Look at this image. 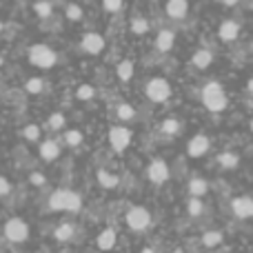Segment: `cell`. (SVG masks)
<instances>
[{"label":"cell","instance_id":"4316f807","mask_svg":"<svg viewBox=\"0 0 253 253\" xmlns=\"http://www.w3.org/2000/svg\"><path fill=\"white\" fill-rule=\"evenodd\" d=\"M116 76H118L123 83H129L133 78V62L131 60H120L118 67H116Z\"/></svg>","mask_w":253,"mask_h":253},{"label":"cell","instance_id":"ba28073f","mask_svg":"<svg viewBox=\"0 0 253 253\" xmlns=\"http://www.w3.org/2000/svg\"><path fill=\"white\" fill-rule=\"evenodd\" d=\"M169 178H171L169 165H167L162 158H153L147 167V180L151 184H156V187H160V184H165Z\"/></svg>","mask_w":253,"mask_h":253},{"label":"cell","instance_id":"484cf974","mask_svg":"<svg viewBox=\"0 0 253 253\" xmlns=\"http://www.w3.org/2000/svg\"><path fill=\"white\" fill-rule=\"evenodd\" d=\"M34 13L38 18H51L53 16V2L51 0H38V2H34Z\"/></svg>","mask_w":253,"mask_h":253},{"label":"cell","instance_id":"7402d4cb","mask_svg":"<svg viewBox=\"0 0 253 253\" xmlns=\"http://www.w3.org/2000/svg\"><path fill=\"white\" fill-rule=\"evenodd\" d=\"M215 162L220 165V169H236L240 165V156L236 151H222V153H218Z\"/></svg>","mask_w":253,"mask_h":253},{"label":"cell","instance_id":"5bb4252c","mask_svg":"<svg viewBox=\"0 0 253 253\" xmlns=\"http://www.w3.org/2000/svg\"><path fill=\"white\" fill-rule=\"evenodd\" d=\"M165 11H167V16L173 18V20H182L189 13V0H167Z\"/></svg>","mask_w":253,"mask_h":253},{"label":"cell","instance_id":"7a4b0ae2","mask_svg":"<svg viewBox=\"0 0 253 253\" xmlns=\"http://www.w3.org/2000/svg\"><path fill=\"white\" fill-rule=\"evenodd\" d=\"M202 105H205L207 111L211 114H222L224 109L229 107V98H227V91L220 83L211 80L202 87Z\"/></svg>","mask_w":253,"mask_h":253},{"label":"cell","instance_id":"d590c367","mask_svg":"<svg viewBox=\"0 0 253 253\" xmlns=\"http://www.w3.org/2000/svg\"><path fill=\"white\" fill-rule=\"evenodd\" d=\"M29 182L34 184V187H44V184H47V175L40 173V171H31V173H29Z\"/></svg>","mask_w":253,"mask_h":253},{"label":"cell","instance_id":"ffe728a7","mask_svg":"<svg viewBox=\"0 0 253 253\" xmlns=\"http://www.w3.org/2000/svg\"><path fill=\"white\" fill-rule=\"evenodd\" d=\"M76 236V224L74 222H60L56 229H53V238L58 242H71Z\"/></svg>","mask_w":253,"mask_h":253},{"label":"cell","instance_id":"2e32d148","mask_svg":"<svg viewBox=\"0 0 253 253\" xmlns=\"http://www.w3.org/2000/svg\"><path fill=\"white\" fill-rule=\"evenodd\" d=\"M211 65H213V51H211V49H207V47L196 49V53L191 56V67L205 71V69H209Z\"/></svg>","mask_w":253,"mask_h":253},{"label":"cell","instance_id":"5b68a950","mask_svg":"<svg viewBox=\"0 0 253 253\" xmlns=\"http://www.w3.org/2000/svg\"><path fill=\"white\" fill-rule=\"evenodd\" d=\"M2 236H4V240L11 242V245H22V242L29 240V224L22 218L13 215V218H9L7 222H4Z\"/></svg>","mask_w":253,"mask_h":253},{"label":"cell","instance_id":"f1b7e54d","mask_svg":"<svg viewBox=\"0 0 253 253\" xmlns=\"http://www.w3.org/2000/svg\"><path fill=\"white\" fill-rule=\"evenodd\" d=\"M62 138H65L67 147H80V144H83V140H84V133L80 129H69L65 135H62Z\"/></svg>","mask_w":253,"mask_h":253},{"label":"cell","instance_id":"30bf717a","mask_svg":"<svg viewBox=\"0 0 253 253\" xmlns=\"http://www.w3.org/2000/svg\"><path fill=\"white\" fill-rule=\"evenodd\" d=\"M209 149H211V140H209V135H207V133H196L187 142V153L191 158L207 156V153H209Z\"/></svg>","mask_w":253,"mask_h":253},{"label":"cell","instance_id":"52a82bcc","mask_svg":"<svg viewBox=\"0 0 253 253\" xmlns=\"http://www.w3.org/2000/svg\"><path fill=\"white\" fill-rule=\"evenodd\" d=\"M131 138H133V133H131V129L125 125H116L109 129V144L116 153L126 151L131 144Z\"/></svg>","mask_w":253,"mask_h":253},{"label":"cell","instance_id":"8fae6325","mask_svg":"<svg viewBox=\"0 0 253 253\" xmlns=\"http://www.w3.org/2000/svg\"><path fill=\"white\" fill-rule=\"evenodd\" d=\"M231 211L238 220L253 218V198L251 196H238L231 200Z\"/></svg>","mask_w":253,"mask_h":253},{"label":"cell","instance_id":"9c48e42d","mask_svg":"<svg viewBox=\"0 0 253 253\" xmlns=\"http://www.w3.org/2000/svg\"><path fill=\"white\" fill-rule=\"evenodd\" d=\"M105 38H102L98 31H87V34L83 36V40H80V49H83L84 53H91V56H98V53L105 51Z\"/></svg>","mask_w":253,"mask_h":253},{"label":"cell","instance_id":"60d3db41","mask_svg":"<svg viewBox=\"0 0 253 253\" xmlns=\"http://www.w3.org/2000/svg\"><path fill=\"white\" fill-rule=\"evenodd\" d=\"M171 253H184V249H173Z\"/></svg>","mask_w":253,"mask_h":253},{"label":"cell","instance_id":"d6986e66","mask_svg":"<svg viewBox=\"0 0 253 253\" xmlns=\"http://www.w3.org/2000/svg\"><path fill=\"white\" fill-rule=\"evenodd\" d=\"M187 191H189L191 198H200L202 200V196L209 193V182H207L205 178H191L189 184H187Z\"/></svg>","mask_w":253,"mask_h":253},{"label":"cell","instance_id":"ab89813d","mask_svg":"<svg viewBox=\"0 0 253 253\" xmlns=\"http://www.w3.org/2000/svg\"><path fill=\"white\" fill-rule=\"evenodd\" d=\"M247 89H249V91H251V93H253V78H251V80H249V83H247Z\"/></svg>","mask_w":253,"mask_h":253},{"label":"cell","instance_id":"9a60e30c","mask_svg":"<svg viewBox=\"0 0 253 253\" xmlns=\"http://www.w3.org/2000/svg\"><path fill=\"white\" fill-rule=\"evenodd\" d=\"M116 245H118V233H116V229L107 227V229H102V231L98 233L96 247H98L100 251H111Z\"/></svg>","mask_w":253,"mask_h":253},{"label":"cell","instance_id":"1f68e13d","mask_svg":"<svg viewBox=\"0 0 253 253\" xmlns=\"http://www.w3.org/2000/svg\"><path fill=\"white\" fill-rule=\"evenodd\" d=\"M20 135L25 140H29V142H38L40 140V126L38 125H27L25 129L20 131Z\"/></svg>","mask_w":253,"mask_h":253},{"label":"cell","instance_id":"f546056e","mask_svg":"<svg viewBox=\"0 0 253 253\" xmlns=\"http://www.w3.org/2000/svg\"><path fill=\"white\" fill-rule=\"evenodd\" d=\"M65 16H67V20L80 22V20H83V16H84V11H83V7H80V4L69 2V4L65 7Z\"/></svg>","mask_w":253,"mask_h":253},{"label":"cell","instance_id":"44dd1931","mask_svg":"<svg viewBox=\"0 0 253 253\" xmlns=\"http://www.w3.org/2000/svg\"><path fill=\"white\" fill-rule=\"evenodd\" d=\"M96 178H98V184H100L102 189H116L120 184L118 175H116L114 171H107V169H98Z\"/></svg>","mask_w":253,"mask_h":253},{"label":"cell","instance_id":"f6af8a7d","mask_svg":"<svg viewBox=\"0 0 253 253\" xmlns=\"http://www.w3.org/2000/svg\"><path fill=\"white\" fill-rule=\"evenodd\" d=\"M67 253H69V251H67Z\"/></svg>","mask_w":253,"mask_h":253},{"label":"cell","instance_id":"cb8c5ba5","mask_svg":"<svg viewBox=\"0 0 253 253\" xmlns=\"http://www.w3.org/2000/svg\"><path fill=\"white\" fill-rule=\"evenodd\" d=\"M180 129H182V125H180L178 118H167V120H162V125H160V133L167 135V138H173V135H178Z\"/></svg>","mask_w":253,"mask_h":253},{"label":"cell","instance_id":"e0dca14e","mask_svg":"<svg viewBox=\"0 0 253 253\" xmlns=\"http://www.w3.org/2000/svg\"><path fill=\"white\" fill-rule=\"evenodd\" d=\"M38 153L44 162H53V160H58V156H60V144H58L53 138H47L40 142Z\"/></svg>","mask_w":253,"mask_h":253},{"label":"cell","instance_id":"b9f144b4","mask_svg":"<svg viewBox=\"0 0 253 253\" xmlns=\"http://www.w3.org/2000/svg\"><path fill=\"white\" fill-rule=\"evenodd\" d=\"M2 31H4V25H2V22H0V36H2Z\"/></svg>","mask_w":253,"mask_h":253},{"label":"cell","instance_id":"603a6c76","mask_svg":"<svg viewBox=\"0 0 253 253\" xmlns=\"http://www.w3.org/2000/svg\"><path fill=\"white\" fill-rule=\"evenodd\" d=\"M116 118L123 120V123H135V120H138V111H135L129 102H120V105L116 107Z\"/></svg>","mask_w":253,"mask_h":253},{"label":"cell","instance_id":"8992f818","mask_svg":"<svg viewBox=\"0 0 253 253\" xmlns=\"http://www.w3.org/2000/svg\"><path fill=\"white\" fill-rule=\"evenodd\" d=\"M144 93L151 102L156 105H162L171 98V84L167 78H151L147 84H144Z\"/></svg>","mask_w":253,"mask_h":253},{"label":"cell","instance_id":"7bdbcfd3","mask_svg":"<svg viewBox=\"0 0 253 253\" xmlns=\"http://www.w3.org/2000/svg\"><path fill=\"white\" fill-rule=\"evenodd\" d=\"M4 65V60H2V56H0V67H2Z\"/></svg>","mask_w":253,"mask_h":253},{"label":"cell","instance_id":"d4e9b609","mask_svg":"<svg viewBox=\"0 0 253 253\" xmlns=\"http://www.w3.org/2000/svg\"><path fill=\"white\" fill-rule=\"evenodd\" d=\"M129 29H131V34H135V36H144V34H149V31H151V25H149L147 18L135 16V18H131Z\"/></svg>","mask_w":253,"mask_h":253},{"label":"cell","instance_id":"3957f363","mask_svg":"<svg viewBox=\"0 0 253 253\" xmlns=\"http://www.w3.org/2000/svg\"><path fill=\"white\" fill-rule=\"evenodd\" d=\"M125 222L133 233H144L149 227H151L153 218H151V211H149L147 207L135 205V207H131V209L126 211Z\"/></svg>","mask_w":253,"mask_h":253},{"label":"cell","instance_id":"4fadbf2b","mask_svg":"<svg viewBox=\"0 0 253 253\" xmlns=\"http://www.w3.org/2000/svg\"><path fill=\"white\" fill-rule=\"evenodd\" d=\"M175 44V31L173 29H160L156 36V42H153V47H156V51L160 53H167L171 51Z\"/></svg>","mask_w":253,"mask_h":253},{"label":"cell","instance_id":"74e56055","mask_svg":"<svg viewBox=\"0 0 253 253\" xmlns=\"http://www.w3.org/2000/svg\"><path fill=\"white\" fill-rule=\"evenodd\" d=\"M220 2H222L224 7H236V4L240 2V0H220Z\"/></svg>","mask_w":253,"mask_h":253},{"label":"cell","instance_id":"e575fe53","mask_svg":"<svg viewBox=\"0 0 253 253\" xmlns=\"http://www.w3.org/2000/svg\"><path fill=\"white\" fill-rule=\"evenodd\" d=\"M25 89H27L29 93H40V91L44 89V80H42V78H29V80L25 83Z\"/></svg>","mask_w":253,"mask_h":253},{"label":"cell","instance_id":"6da1fadb","mask_svg":"<svg viewBox=\"0 0 253 253\" xmlns=\"http://www.w3.org/2000/svg\"><path fill=\"white\" fill-rule=\"evenodd\" d=\"M49 211H56V213H78L83 209V196L71 189H56V191L49 196L47 200Z\"/></svg>","mask_w":253,"mask_h":253},{"label":"cell","instance_id":"277c9868","mask_svg":"<svg viewBox=\"0 0 253 253\" xmlns=\"http://www.w3.org/2000/svg\"><path fill=\"white\" fill-rule=\"evenodd\" d=\"M27 56H29L31 65L38 67V69H51L58 62V53L53 51L49 44H31Z\"/></svg>","mask_w":253,"mask_h":253},{"label":"cell","instance_id":"d6a6232c","mask_svg":"<svg viewBox=\"0 0 253 253\" xmlns=\"http://www.w3.org/2000/svg\"><path fill=\"white\" fill-rule=\"evenodd\" d=\"M93 96H96V89H93V84H80L78 91H76V98H78V100H83V102L91 100Z\"/></svg>","mask_w":253,"mask_h":253},{"label":"cell","instance_id":"4dcf8cb0","mask_svg":"<svg viewBox=\"0 0 253 253\" xmlns=\"http://www.w3.org/2000/svg\"><path fill=\"white\" fill-rule=\"evenodd\" d=\"M65 125H67V118H65V114H51L47 118V129H51V131H60V129H65Z\"/></svg>","mask_w":253,"mask_h":253},{"label":"cell","instance_id":"ac0fdd59","mask_svg":"<svg viewBox=\"0 0 253 253\" xmlns=\"http://www.w3.org/2000/svg\"><path fill=\"white\" fill-rule=\"evenodd\" d=\"M224 242V233L218 231V229H211V231H205L200 238V245L205 247V249H215V247H220Z\"/></svg>","mask_w":253,"mask_h":253},{"label":"cell","instance_id":"f35d334b","mask_svg":"<svg viewBox=\"0 0 253 253\" xmlns=\"http://www.w3.org/2000/svg\"><path fill=\"white\" fill-rule=\"evenodd\" d=\"M140 253H158L156 249H153V247H144V249L142 251H140Z\"/></svg>","mask_w":253,"mask_h":253},{"label":"cell","instance_id":"836d02e7","mask_svg":"<svg viewBox=\"0 0 253 253\" xmlns=\"http://www.w3.org/2000/svg\"><path fill=\"white\" fill-rule=\"evenodd\" d=\"M125 7V0H102V9L107 13H120Z\"/></svg>","mask_w":253,"mask_h":253},{"label":"cell","instance_id":"83f0119b","mask_svg":"<svg viewBox=\"0 0 253 253\" xmlns=\"http://www.w3.org/2000/svg\"><path fill=\"white\" fill-rule=\"evenodd\" d=\"M205 202L200 200V198H189V202H187V213L191 215V218H202L205 215Z\"/></svg>","mask_w":253,"mask_h":253},{"label":"cell","instance_id":"8d00e7d4","mask_svg":"<svg viewBox=\"0 0 253 253\" xmlns=\"http://www.w3.org/2000/svg\"><path fill=\"white\" fill-rule=\"evenodd\" d=\"M9 193H11V182H9L4 175H0V198L9 196Z\"/></svg>","mask_w":253,"mask_h":253},{"label":"cell","instance_id":"7c38bea8","mask_svg":"<svg viewBox=\"0 0 253 253\" xmlns=\"http://www.w3.org/2000/svg\"><path fill=\"white\" fill-rule=\"evenodd\" d=\"M240 31H242L240 22L233 20V18H227V20H222L218 25V38L222 40V42H233V40H238Z\"/></svg>","mask_w":253,"mask_h":253},{"label":"cell","instance_id":"ee69618b","mask_svg":"<svg viewBox=\"0 0 253 253\" xmlns=\"http://www.w3.org/2000/svg\"><path fill=\"white\" fill-rule=\"evenodd\" d=\"M251 131H253V120H251Z\"/></svg>","mask_w":253,"mask_h":253}]
</instances>
